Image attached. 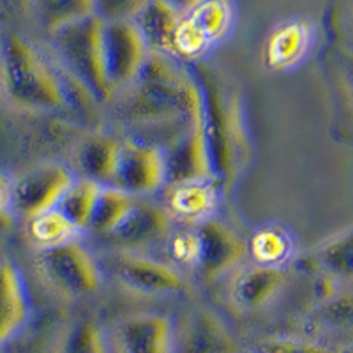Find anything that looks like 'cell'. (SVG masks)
I'll return each mask as SVG.
<instances>
[{
    "instance_id": "obj_26",
    "label": "cell",
    "mask_w": 353,
    "mask_h": 353,
    "mask_svg": "<svg viewBox=\"0 0 353 353\" xmlns=\"http://www.w3.org/2000/svg\"><path fill=\"white\" fill-rule=\"evenodd\" d=\"M188 18L200 28V32L207 37L209 43L219 41L232 27L233 8L228 2L221 0H209L200 2L185 11Z\"/></svg>"
},
{
    "instance_id": "obj_6",
    "label": "cell",
    "mask_w": 353,
    "mask_h": 353,
    "mask_svg": "<svg viewBox=\"0 0 353 353\" xmlns=\"http://www.w3.org/2000/svg\"><path fill=\"white\" fill-rule=\"evenodd\" d=\"M39 269L57 292L69 297H83L99 288V267L77 241L41 249Z\"/></svg>"
},
{
    "instance_id": "obj_4",
    "label": "cell",
    "mask_w": 353,
    "mask_h": 353,
    "mask_svg": "<svg viewBox=\"0 0 353 353\" xmlns=\"http://www.w3.org/2000/svg\"><path fill=\"white\" fill-rule=\"evenodd\" d=\"M105 27L106 20L96 12L52 34L53 48L68 71L101 101L113 96L106 72Z\"/></svg>"
},
{
    "instance_id": "obj_28",
    "label": "cell",
    "mask_w": 353,
    "mask_h": 353,
    "mask_svg": "<svg viewBox=\"0 0 353 353\" xmlns=\"http://www.w3.org/2000/svg\"><path fill=\"white\" fill-rule=\"evenodd\" d=\"M292 253L288 233L279 226H263L251 239V254L258 265L279 267Z\"/></svg>"
},
{
    "instance_id": "obj_30",
    "label": "cell",
    "mask_w": 353,
    "mask_h": 353,
    "mask_svg": "<svg viewBox=\"0 0 353 353\" xmlns=\"http://www.w3.org/2000/svg\"><path fill=\"white\" fill-rule=\"evenodd\" d=\"M321 323L339 330L353 329V292L334 295L323 304L320 314Z\"/></svg>"
},
{
    "instance_id": "obj_14",
    "label": "cell",
    "mask_w": 353,
    "mask_h": 353,
    "mask_svg": "<svg viewBox=\"0 0 353 353\" xmlns=\"http://www.w3.org/2000/svg\"><path fill=\"white\" fill-rule=\"evenodd\" d=\"M286 276L281 267L251 265L239 270L230 285V297L242 311H254L265 305L281 290Z\"/></svg>"
},
{
    "instance_id": "obj_33",
    "label": "cell",
    "mask_w": 353,
    "mask_h": 353,
    "mask_svg": "<svg viewBox=\"0 0 353 353\" xmlns=\"http://www.w3.org/2000/svg\"><path fill=\"white\" fill-rule=\"evenodd\" d=\"M244 353H249V352H248V350H245V352H244Z\"/></svg>"
},
{
    "instance_id": "obj_15",
    "label": "cell",
    "mask_w": 353,
    "mask_h": 353,
    "mask_svg": "<svg viewBox=\"0 0 353 353\" xmlns=\"http://www.w3.org/2000/svg\"><path fill=\"white\" fill-rule=\"evenodd\" d=\"M30 304L23 279L9 260L2 261L0 270V341L8 345L27 325Z\"/></svg>"
},
{
    "instance_id": "obj_10",
    "label": "cell",
    "mask_w": 353,
    "mask_h": 353,
    "mask_svg": "<svg viewBox=\"0 0 353 353\" xmlns=\"http://www.w3.org/2000/svg\"><path fill=\"white\" fill-rule=\"evenodd\" d=\"M113 272L121 285L141 295L166 297L189 290L188 281L172 265L140 254H119L113 261Z\"/></svg>"
},
{
    "instance_id": "obj_29",
    "label": "cell",
    "mask_w": 353,
    "mask_h": 353,
    "mask_svg": "<svg viewBox=\"0 0 353 353\" xmlns=\"http://www.w3.org/2000/svg\"><path fill=\"white\" fill-rule=\"evenodd\" d=\"M249 353H348L343 346L311 339V337L274 336L263 337L249 346Z\"/></svg>"
},
{
    "instance_id": "obj_9",
    "label": "cell",
    "mask_w": 353,
    "mask_h": 353,
    "mask_svg": "<svg viewBox=\"0 0 353 353\" xmlns=\"http://www.w3.org/2000/svg\"><path fill=\"white\" fill-rule=\"evenodd\" d=\"M166 182H168V172H166L165 154L154 145L132 140L122 141L121 161L110 184L112 188L137 196V194L154 193Z\"/></svg>"
},
{
    "instance_id": "obj_1",
    "label": "cell",
    "mask_w": 353,
    "mask_h": 353,
    "mask_svg": "<svg viewBox=\"0 0 353 353\" xmlns=\"http://www.w3.org/2000/svg\"><path fill=\"white\" fill-rule=\"evenodd\" d=\"M122 115L140 124L182 122L193 125L203 115L201 88L165 57L150 55L137 85L125 97Z\"/></svg>"
},
{
    "instance_id": "obj_21",
    "label": "cell",
    "mask_w": 353,
    "mask_h": 353,
    "mask_svg": "<svg viewBox=\"0 0 353 353\" xmlns=\"http://www.w3.org/2000/svg\"><path fill=\"white\" fill-rule=\"evenodd\" d=\"M216 188L207 181H191L170 185L168 210L181 219L203 221L210 219V214L216 209Z\"/></svg>"
},
{
    "instance_id": "obj_8",
    "label": "cell",
    "mask_w": 353,
    "mask_h": 353,
    "mask_svg": "<svg viewBox=\"0 0 353 353\" xmlns=\"http://www.w3.org/2000/svg\"><path fill=\"white\" fill-rule=\"evenodd\" d=\"M175 329L161 313H132L115 321L108 334L113 353H173Z\"/></svg>"
},
{
    "instance_id": "obj_20",
    "label": "cell",
    "mask_w": 353,
    "mask_h": 353,
    "mask_svg": "<svg viewBox=\"0 0 353 353\" xmlns=\"http://www.w3.org/2000/svg\"><path fill=\"white\" fill-rule=\"evenodd\" d=\"M170 216L150 201H134L132 209L110 239L125 245L149 244L168 232Z\"/></svg>"
},
{
    "instance_id": "obj_5",
    "label": "cell",
    "mask_w": 353,
    "mask_h": 353,
    "mask_svg": "<svg viewBox=\"0 0 353 353\" xmlns=\"http://www.w3.org/2000/svg\"><path fill=\"white\" fill-rule=\"evenodd\" d=\"M105 59L113 92L137 83L150 59V46L137 21L131 18L106 20Z\"/></svg>"
},
{
    "instance_id": "obj_2",
    "label": "cell",
    "mask_w": 353,
    "mask_h": 353,
    "mask_svg": "<svg viewBox=\"0 0 353 353\" xmlns=\"http://www.w3.org/2000/svg\"><path fill=\"white\" fill-rule=\"evenodd\" d=\"M196 81L203 96L201 122L209 143L212 170L223 181L230 182L244 166L249 154L241 103L237 96L221 87L212 69L200 68Z\"/></svg>"
},
{
    "instance_id": "obj_17",
    "label": "cell",
    "mask_w": 353,
    "mask_h": 353,
    "mask_svg": "<svg viewBox=\"0 0 353 353\" xmlns=\"http://www.w3.org/2000/svg\"><path fill=\"white\" fill-rule=\"evenodd\" d=\"M122 141L108 134L90 137L78 147L74 154L78 172L81 179H88L101 185H110L121 161Z\"/></svg>"
},
{
    "instance_id": "obj_32",
    "label": "cell",
    "mask_w": 353,
    "mask_h": 353,
    "mask_svg": "<svg viewBox=\"0 0 353 353\" xmlns=\"http://www.w3.org/2000/svg\"><path fill=\"white\" fill-rule=\"evenodd\" d=\"M170 254L179 263L196 267L198 258H200V237H198L196 230L173 235L172 242H170Z\"/></svg>"
},
{
    "instance_id": "obj_27",
    "label": "cell",
    "mask_w": 353,
    "mask_h": 353,
    "mask_svg": "<svg viewBox=\"0 0 353 353\" xmlns=\"http://www.w3.org/2000/svg\"><path fill=\"white\" fill-rule=\"evenodd\" d=\"M28 237L32 239L39 249L57 248L68 244L74 239L78 228L59 210H50L36 219L28 221Z\"/></svg>"
},
{
    "instance_id": "obj_16",
    "label": "cell",
    "mask_w": 353,
    "mask_h": 353,
    "mask_svg": "<svg viewBox=\"0 0 353 353\" xmlns=\"http://www.w3.org/2000/svg\"><path fill=\"white\" fill-rule=\"evenodd\" d=\"M313 39L311 25L304 18H293L276 27L265 44V62L274 71H285L307 55Z\"/></svg>"
},
{
    "instance_id": "obj_24",
    "label": "cell",
    "mask_w": 353,
    "mask_h": 353,
    "mask_svg": "<svg viewBox=\"0 0 353 353\" xmlns=\"http://www.w3.org/2000/svg\"><path fill=\"white\" fill-rule=\"evenodd\" d=\"M316 261L327 276L337 281L353 283V228L321 245Z\"/></svg>"
},
{
    "instance_id": "obj_3",
    "label": "cell",
    "mask_w": 353,
    "mask_h": 353,
    "mask_svg": "<svg viewBox=\"0 0 353 353\" xmlns=\"http://www.w3.org/2000/svg\"><path fill=\"white\" fill-rule=\"evenodd\" d=\"M2 88L6 99L20 110H57L65 92L52 65L27 37L9 30L2 44Z\"/></svg>"
},
{
    "instance_id": "obj_19",
    "label": "cell",
    "mask_w": 353,
    "mask_h": 353,
    "mask_svg": "<svg viewBox=\"0 0 353 353\" xmlns=\"http://www.w3.org/2000/svg\"><path fill=\"white\" fill-rule=\"evenodd\" d=\"M185 11L182 12L172 2H163V0H154V2H145L134 12L132 20L137 21L141 34L147 39L150 48L157 52H173V41L175 32L181 21L184 20Z\"/></svg>"
},
{
    "instance_id": "obj_7",
    "label": "cell",
    "mask_w": 353,
    "mask_h": 353,
    "mask_svg": "<svg viewBox=\"0 0 353 353\" xmlns=\"http://www.w3.org/2000/svg\"><path fill=\"white\" fill-rule=\"evenodd\" d=\"M72 175L61 165L34 166L12 179L11 212L32 221L55 210L72 185Z\"/></svg>"
},
{
    "instance_id": "obj_31",
    "label": "cell",
    "mask_w": 353,
    "mask_h": 353,
    "mask_svg": "<svg viewBox=\"0 0 353 353\" xmlns=\"http://www.w3.org/2000/svg\"><path fill=\"white\" fill-rule=\"evenodd\" d=\"M209 44L210 43L207 41V37L200 32V28L185 14L175 32L173 52L182 57H198Z\"/></svg>"
},
{
    "instance_id": "obj_23",
    "label": "cell",
    "mask_w": 353,
    "mask_h": 353,
    "mask_svg": "<svg viewBox=\"0 0 353 353\" xmlns=\"http://www.w3.org/2000/svg\"><path fill=\"white\" fill-rule=\"evenodd\" d=\"M103 188L105 185L88 181V179H78L68 189V193L64 194L57 210L64 214L78 230H88Z\"/></svg>"
},
{
    "instance_id": "obj_11",
    "label": "cell",
    "mask_w": 353,
    "mask_h": 353,
    "mask_svg": "<svg viewBox=\"0 0 353 353\" xmlns=\"http://www.w3.org/2000/svg\"><path fill=\"white\" fill-rule=\"evenodd\" d=\"M232 330L217 314L196 309L175 329L173 353H244Z\"/></svg>"
},
{
    "instance_id": "obj_25",
    "label": "cell",
    "mask_w": 353,
    "mask_h": 353,
    "mask_svg": "<svg viewBox=\"0 0 353 353\" xmlns=\"http://www.w3.org/2000/svg\"><path fill=\"white\" fill-rule=\"evenodd\" d=\"M97 9L99 6L90 0H43L34 4V11L41 25H44L52 34L72 21L96 14Z\"/></svg>"
},
{
    "instance_id": "obj_12",
    "label": "cell",
    "mask_w": 353,
    "mask_h": 353,
    "mask_svg": "<svg viewBox=\"0 0 353 353\" xmlns=\"http://www.w3.org/2000/svg\"><path fill=\"white\" fill-rule=\"evenodd\" d=\"M168 184L212 179V159L205 137L203 122H196L181 132L165 154Z\"/></svg>"
},
{
    "instance_id": "obj_22",
    "label": "cell",
    "mask_w": 353,
    "mask_h": 353,
    "mask_svg": "<svg viewBox=\"0 0 353 353\" xmlns=\"http://www.w3.org/2000/svg\"><path fill=\"white\" fill-rule=\"evenodd\" d=\"M134 201L137 200L131 194L112 188V185H105L99 194L88 230L97 233V235H108L110 237L125 219Z\"/></svg>"
},
{
    "instance_id": "obj_18",
    "label": "cell",
    "mask_w": 353,
    "mask_h": 353,
    "mask_svg": "<svg viewBox=\"0 0 353 353\" xmlns=\"http://www.w3.org/2000/svg\"><path fill=\"white\" fill-rule=\"evenodd\" d=\"M41 353H113L108 334L94 320L77 318L57 327Z\"/></svg>"
},
{
    "instance_id": "obj_13",
    "label": "cell",
    "mask_w": 353,
    "mask_h": 353,
    "mask_svg": "<svg viewBox=\"0 0 353 353\" xmlns=\"http://www.w3.org/2000/svg\"><path fill=\"white\" fill-rule=\"evenodd\" d=\"M196 232L200 237V258L196 269L205 281L221 276L242 260L244 244L237 233L221 221H203Z\"/></svg>"
}]
</instances>
